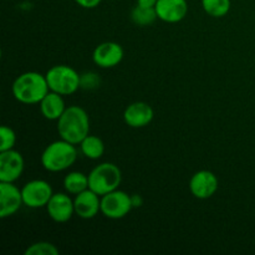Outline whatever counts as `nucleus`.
<instances>
[{
    "mask_svg": "<svg viewBox=\"0 0 255 255\" xmlns=\"http://www.w3.org/2000/svg\"><path fill=\"white\" fill-rule=\"evenodd\" d=\"M133 209L131 194L121 189H115L101 197V213L106 218L122 219Z\"/></svg>",
    "mask_w": 255,
    "mask_h": 255,
    "instance_id": "obj_6",
    "label": "nucleus"
},
{
    "mask_svg": "<svg viewBox=\"0 0 255 255\" xmlns=\"http://www.w3.org/2000/svg\"><path fill=\"white\" fill-rule=\"evenodd\" d=\"M158 19L154 7H142L136 5L131 11V20L138 26H148Z\"/></svg>",
    "mask_w": 255,
    "mask_h": 255,
    "instance_id": "obj_19",
    "label": "nucleus"
},
{
    "mask_svg": "<svg viewBox=\"0 0 255 255\" xmlns=\"http://www.w3.org/2000/svg\"><path fill=\"white\" fill-rule=\"evenodd\" d=\"M16 143V134L9 126H1L0 128V152L12 149Z\"/></svg>",
    "mask_w": 255,
    "mask_h": 255,
    "instance_id": "obj_22",
    "label": "nucleus"
},
{
    "mask_svg": "<svg viewBox=\"0 0 255 255\" xmlns=\"http://www.w3.org/2000/svg\"><path fill=\"white\" fill-rule=\"evenodd\" d=\"M154 9L161 21L177 24L188 14V2L187 0H158Z\"/></svg>",
    "mask_w": 255,
    "mask_h": 255,
    "instance_id": "obj_15",
    "label": "nucleus"
},
{
    "mask_svg": "<svg viewBox=\"0 0 255 255\" xmlns=\"http://www.w3.org/2000/svg\"><path fill=\"white\" fill-rule=\"evenodd\" d=\"M56 122L60 138L71 142L76 146L90 134L89 115L86 110L76 105L67 107Z\"/></svg>",
    "mask_w": 255,
    "mask_h": 255,
    "instance_id": "obj_2",
    "label": "nucleus"
},
{
    "mask_svg": "<svg viewBox=\"0 0 255 255\" xmlns=\"http://www.w3.org/2000/svg\"><path fill=\"white\" fill-rule=\"evenodd\" d=\"M218 177L208 169H201L196 172L189 179V191L197 199H209L218 191Z\"/></svg>",
    "mask_w": 255,
    "mask_h": 255,
    "instance_id": "obj_9",
    "label": "nucleus"
},
{
    "mask_svg": "<svg viewBox=\"0 0 255 255\" xmlns=\"http://www.w3.org/2000/svg\"><path fill=\"white\" fill-rule=\"evenodd\" d=\"M231 0H202V7L212 17H223L229 12Z\"/></svg>",
    "mask_w": 255,
    "mask_h": 255,
    "instance_id": "obj_20",
    "label": "nucleus"
},
{
    "mask_svg": "<svg viewBox=\"0 0 255 255\" xmlns=\"http://www.w3.org/2000/svg\"><path fill=\"white\" fill-rule=\"evenodd\" d=\"M24 206L31 209L45 208L54 194L51 184L45 179H32L21 188Z\"/></svg>",
    "mask_w": 255,
    "mask_h": 255,
    "instance_id": "obj_7",
    "label": "nucleus"
},
{
    "mask_svg": "<svg viewBox=\"0 0 255 255\" xmlns=\"http://www.w3.org/2000/svg\"><path fill=\"white\" fill-rule=\"evenodd\" d=\"M76 144L60 138L47 144L40 156V162L44 169L51 173L66 171L77 159Z\"/></svg>",
    "mask_w": 255,
    "mask_h": 255,
    "instance_id": "obj_3",
    "label": "nucleus"
},
{
    "mask_svg": "<svg viewBox=\"0 0 255 255\" xmlns=\"http://www.w3.org/2000/svg\"><path fill=\"white\" fill-rule=\"evenodd\" d=\"M89 188L99 196H105L119 189L122 182V172L117 164L112 162H102L90 171Z\"/></svg>",
    "mask_w": 255,
    "mask_h": 255,
    "instance_id": "obj_4",
    "label": "nucleus"
},
{
    "mask_svg": "<svg viewBox=\"0 0 255 255\" xmlns=\"http://www.w3.org/2000/svg\"><path fill=\"white\" fill-rule=\"evenodd\" d=\"M24 206L21 189L9 182H0V218L14 216Z\"/></svg>",
    "mask_w": 255,
    "mask_h": 255,
    "instance_id": "obj_11",
    "label": "nucleus"
},
{
    "mask_svg": "<svg viewBox=\"0 0 255 255\" xmlns=\"http://www.w3.org/2000/svg\"><path fill=\"white\" fill-rule=\"evenodd\" d=\"M125 50L119 42L105 41L97 45L92 51V61L100 69H112L122 62Z\"/></svg>",
    "mask_w": 255,
    "mask_h": 255,
    "instance_id": "obj_8",
    "label": "nucleus"
},
{
    "mask_svg": "<svg viewBox=\"0 0 255 255\" xmlns=\"http://www.w3.org/2000/svg\"><path fill=\"white\" fill-rule=\"evenodd\" d=\"M50 91L70 96L81 87V75L69 65H55L45 74Z\"/></svg>",
    "mask_w": 255,
    "mask_h": 255,
    "instance_id": "obj_5",
    "label": "nucleus"
},
{
    "mask_svg": "<svg viewBox=\"0 0 255 255\" xmlns=\"http://www.w3.org/2000/svg\"><path fill=\"white\" fill-rule=\"evenodd\" d=\"M49 91L46 76L37 71H26L19 75L11 86L14 99L24 105H39Z\"/></svg>",
    "mask_w": 255,
    "mask_h": 255,
    "instance_id": "obj_1",
    "label": "nucleus"
},
{
    "mask_svg": "<svg viewBox=\"0 0 255 255\" xmlns=\"http://www.w3.org/2000/svg\"><path fill=\"white\" fill-rule=\"evenodd\" d=\"M154 111L147 102L136 101L125 109L124 121L131 128H143L153 121Z\"/></svg>",
    "mask_w": 255,
    "mask_h": 255,
    "instance_id": "obj_13",
    "label": "nucleus"
},
{
    "mask_svg": "<svg viewBox=\"0 0 255 255\" xmlns=\"http://www.w3.org/2000/svg\"><path fill=\"white\" fill-rule=\"evenodd\" d=\"M62 183H64V188L67 193L71 196H76L89 188V176L82 172L72 171L65 176Z\"/></svg>",
    "mask_w": 255,
    "mask_h": 255,
    "instance_id": "obj_17",
    "label": "nucleus"
},
{
    "mask_svg": "<svg viewBox=\"0 0 255 255\" xmlns=\"http://www.w3.org/2000/svg\"><path fill=\"white\" fill-rule=\"evenodd\" d=\"M46 212L55 223H66L75 214L74 199L67 193H54L46 204Z\"/></svg>",
    "mask_w": 255,
    "mask_h": 255,
    "instance_id": "obj_12",
    "label": "nucleus"
},
{
    "mask_svg": "<svg viewBox=\"0 0 255 255\" xmlns=\"http://www.w3.org/2000/svg\"><path fill=\"white\" fill-rule=\"evenodd\" d=\"M80 151L86 158L89 159H100L105 153V143L100 137L89 134L84 141L79 144Z\"/></svg>",
    "mask_w": 255,
    "mask_h": 255,
    "instance_id": "obj_18",
    "label": "nucleus"
},
{
    "mask_svg": "<svg viewBox=\"0 0 255 255\" xmlns=\"http://www.w3.org/2000/svg\"><path fill=\"white\" fill-rule=\"evenodd\" d=\"M39 107L44 119L49 121H57L67 109L64 96L54 91H49V94L40 101Z\"/></svg>",
    "mask_w": 255,
    "mask_h": 255,
    "instance_id": "obj_16",
    "label": "nucleus"
},
{
    "mask_svg": "<svg viewBox=\"0 0 255 255\" xmlns=\"http://www.w3.org/2000/svg\"><path fill=\"white\" fill-rule=\"evenodd\" d=\"M158 0H136V5L142 7H154Z\"/></svg>",
    "mask_w": 255,
    "mask_h": 255,
    "instance_id": "obj_26",
    "label": "nucleus"
},
{
    "mask_svg": "<svg viewBox=\"0 0 255 255\" xmlns=\"http://www.w3.org/2000/svg\"><path fill=\"white\" fill-rule=\"evenodd\" d=\"M131 201L133 208H139V207L143 206V198L139 194H131Z\"/></svg>",
    "mask_w": 255,
    "mask_h": 255,
    "instance_id": "obj_25",
    "label": "nucleus"
},
{
    "mask_svg": "<svg viewBox=\"0 0 255 255\" xmlns=\"http://www.w3.org/2000/svg\"><path fill=\"white\" fill-rule=\"evenodd\" d=\"M25 255H59V249L50 242H36L30 244L25 251Z\"/></svg>",
    "mask_w": 255,
    "mask_h": 255,
    "instance_id": "obj_21",
    "label": "nucleus"
},
{
    "mask_svg": "<svg viewBox=\"0 0 255 255\" xmlns=\"http://www.w3.org/2000/svg\"><path fill=\"white\" fill-rule=\"evenodd\" d=\"M75 2L84 9H95L101 4L102 0H75Z\"/></svg>",
    "mask_w": 255,
    "mask_h": 255,
    "instance_id": "obj_24",
    "label": "nucleus"
},
{
    "mask_svg": "<svg viewBox=\"0 0 255 255\" xmlns=\"http://www.w3.org/2000/svg\"><path fill=\"white\" fill-rule=\"evenodd\" d=\"M101 84L99 75L95 72H86V74L81 75V87L80 89L84 90H94L97 89Z\"/></svg>",
    "mask_w": 255,
    "mask_h": 255,
    "instance_id": "obj_23",
    "label": "nucleus"
},
{
    "mask_svg": "<svg viewBox=\"0 0 255 255\" xmlns=\"http://www.w3.org/2000/svg\"><path fill=\"white\" fill-rule=\"evenodd\" d=\"M25 168L22 154L16 149L0 152V182L15 183Z\"/></svg>",
    "mask_w": 255,
    "mask_h": 255,
    "instance_id": "obj_10",
    "label": "nucleus"
},
{
    "mask_svg": "<svg viewBox=\"0 0 255 255\" xmlns=\"http://www.w3.org/2000/svg\"><path fill=\"white\" fill-rule=\"evenodd\" d=\"M75 214L81 219H92L101 213V196L90 188L76 194L74 198Z\"/></svg>",
    "mask_w": 255,
    "mask_h": 255,
    "instance_id": "obj_14",
    "label": "nucleus"
}]
</instances>
